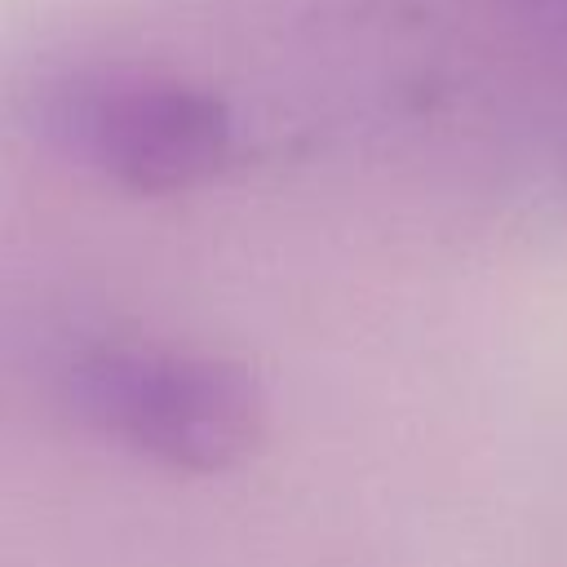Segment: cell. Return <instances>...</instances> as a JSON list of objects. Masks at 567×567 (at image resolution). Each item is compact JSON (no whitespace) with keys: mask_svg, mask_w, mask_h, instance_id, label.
I'll return each mask as SVG.
<instances>
[{"mask_svg":"<svg viewBox=\"0 0 567 567\" xmlns=\"http://www.w3.org/2000/svg\"><path fill=\"white\" fill-rule=\"evenodd\" d=\"M62 390L89 430L190 474L235 470L266 439L257 377L213 354L93 346L66 363Z\"/></svg>","mask_w":567,"mask_h":567,"instance_id":"6da1fadb","label":"cell"},{"mask_svg":"<svg viewBox=\"0 0 567 567\" xmlns=\"http://www.w3.org/2000/svg\"><path fill=\"white\" fill-rule=\"evenodd\" d=\"M40 137L133 195L208 182L235 142L221 97L146 71H62L35 89Z\"/></svg>","mask_w":567,"mask_h":567,"instance_id":"7a4b0ae2","label":"cell"}]
</instances>
